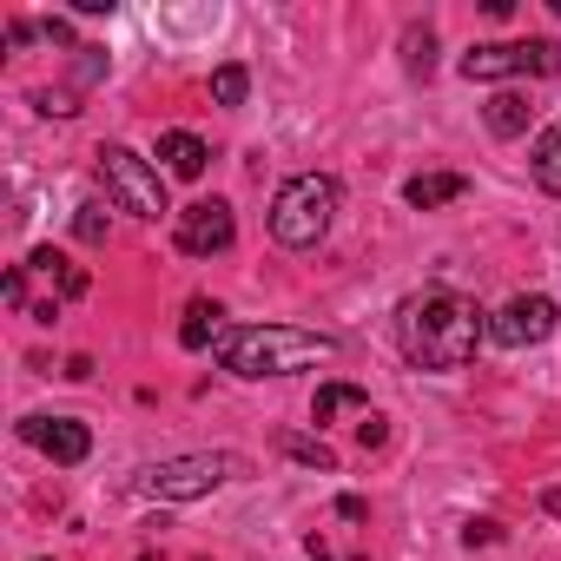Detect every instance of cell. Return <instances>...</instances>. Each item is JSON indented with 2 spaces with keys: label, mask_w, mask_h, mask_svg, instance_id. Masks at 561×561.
<instances>
[{
  "label": "cell",
  "mask_w": 561,
  "mask_h": 561,
  "mask_svg": "<svg viewBox=\"0 0 561 561\" xmlns=\"http://www.w3.org/2000/svg\"><path fill=\"white\" fill-rule=\"evenodd\" d=\"M482 311L456 291H423L397 311V337H403V357L416 370H462L482 344Z\"/></svg>",
  "instance_id": "1"
},
{
  "label": "cell",
  "mask_w": 561,
  "mask_h": 561,
  "mask_svg": "<svg viewBox=\"0 0 561 561\" xmlns=\"http://www.w3.org/2000/svg\"><path fill=\"white\" fill-rule=\"evenodd\" d=\"M337 357V337L324 331H298V324H251V331H231L218 364L231 377H291V370H311Z\"/></svg>",
  "instance_id": "2"
},
{
  "label": "cell",
  "mask_w": 561,
  "mask_h": 561,
  "mask_svg": "<svg viewBox=\"0 0 561 561\" xmlns=\"http://www.w3.org/2000/svg\"><path fill=\"white\" fill-rule=\"evenodd\" d=\"M331 218H337V179L331 172H298V179L277 185V198H271V238L291 244V251L324 244Z\"/></svg>",
  "instance_id": "3"
},
{
  "label": "cell",
  "mask_w": 561,
  "mask_h": 561,
  "mask_svg": "<svg viewBox=\"0 0 561 561\" xmlns=\"http://www.w3.org/2000/svg\"><path fill=\"white\" fill-rule=\"evenodd\" d=\"M244 469H251V462H244V456H231V449L172 456V462H152V469L139 476V495H152V502H198V495H211V489L238 482Z\"/></svg>",
  "instance_id": "4"
},
{
  "label": "cell",
  "mask_w": 561,
  "mask_h": 561,
  "mask_svg": "<svg viewBox=\"0 0 561 561\" xmlns=\"http://www.w3.org/2000/svg\"><path fill=\"white\" fill-rule=\"evenodd\" d=\"M100 179H106L113 205L133 211V218H165V211H172V205H165V179H159V165H146V159L126 152V146H106V152H100Z\"/></svg>",
  "instance_id": "5"
},
{
  "label": "cell",
  "mask_w": 561,
  "mask_h": 561,
  "mask_svg": "<svg viewBox=\"0 0 561 561\" xmlns=\"http://www.w3.org/2000/svg\"><path fill=\"white\" fill-rule=\"evenodd\" d=\"M508 73H561L554 41H482L462 54V80H508Z\"/></svg>",
  "instance_id": "6"
},
{
  "label": "cell",
  "mask_w": 561,
  "mask_h": 561,
  "mask_svg": "<svg viewBox=\"0 0 561 561\" xmlns=\"http://www.w3.org/2000/svg\"><path fill=\"white\" fill-rule=\"evenodd\" d=\"M231 238H238V218L225 198H198L179 211V251L185 257H218V251H231Z\"/></svg>",
  "instance_id": "7"
},
{
  "label": "cell",
  "mask_w": 561,
  "mask_h": 561,
  "mask_svg": "<svg viewBox=\"0 0 561 561\" xmlns=\"http://www.w3.org/2000/svg\"><path fill=\"white\" fill-rule=\"evenodd\" d=\"M548 331H554V305H548V298H535V291H528V298H508V305L489 318V337H495V344H508V351L541 344Z\"/></svg>",
  "instance_id": "8"
},
{
  "label": "cell",
  "mask_w": 561,
  "mask_h": 561,
  "mask_svg": "<svg viewBox=\"0 0 561 561\" xmlns=\"http://www.w3.org/2000/svg\"><path fill=\"white\" fill-rule=\"evenodd\" d=\"M21 436H27L41 456H54V462H87V449H93V430L73 423V416H27Z\"/></svg>",
  "instance_id": "9"
},
{
  "label": "cell",
  "mask_w": 561,
  "mask_h": 561,
  "mask_svg": "<svg viewBox=\"0 0 561 561\" xmlns=\"http://www.w3.org/2000/svg\"><path fill=\"white\" fill-rule=\"evenodd\" d=\"M159 159H165V172H172V179H198L211 152H205V139H198V133H165V139H159Z\"/></svg>",
  "instance_id": "10"
},
{
  "label": "cell",
  "mask_w": 561,
  "mask_h": 561,
  "mask_svg": "<svg viewBox=\"0 0 561 561\" xmlns=\"http://www.w3.org/2000/svg\"><path fill=\"white\" fill-rule=\"evenodd\" d=\"M462 192H469L462 172H423V179L403 185V198H410L416 211H436V205H449V198H462Z\"/></svg>",
  "instance_id": "11"
},
{
  "label": "cell",
  "mask_w": 561,
  "mask_h": 561,
  "mask_svg": "<svg viewBox=\"0 0 561 561\" xmlns=\"http://www.w3.org/2000/svg\"><path fill=\"white\" fill-rule=\"evenodd\" d=\"M311 416H318V423H337V416H370V397H364L357 383H324V390H318V403H311Z\"/></svg>",
  "instance_id": "12"
},
{
  "label": "cell",
  "mask_w": 561,
  "mask_h": 561,
  "mask_svg": "<svg viewBox=\"0 0 561 561\" xmlns=\"http://www.w3.org/2000/svg\"><path fill=\"white\" fill-rule=\"evenodd\" d=\"M528 165H535V185H541L548 198H561V126H541V139H535Z\"/></svg>",
  "instance_id": "13"
},
{
  "label": "cell",
  "mask_w": 561,
  "mask_h": 561,
  "mask_svg": "<svg viewBox=\"0 0 561 561\" xmlns=\"http://www.w3.org/2000/svg\"><path fill=\"white\" fill-rule=\"evenodd\" d=\"M528 113H535V106H528L522 93H495V100H489V133H495V139H515V133H528Z\"/></svg>",
  "instance_id": "14"
},
{
  "label": "cell",
  "mask_w": 561,
  "mask_h": 561,
  "mask_svg": "<svg viewBox=\"0 0 561 561\" xmlns=\"http://www.w3.org/2000/svg\"><path fill=\"white\" fill-rule=\"evenodd\" d=\"M218 318H225V311H218L211 298H198V305L185 311V324H179V344H185V351H205V344H211V331H218Z\"/></svg>",
  "instance_id": "15"
},
{
  "label": "cell",
  "mask_w": 561,
  "mask_h": 561,
  "mask_svg": "<svg viewBox=\"0 0 561 561\" xmlns=\"http://www.w3.org/2000/svg\"><path fill=\"white\" fill-rule=\"evenodd\" d=\"M403 60H410V73L430 80V67H436V41H430V27H410V34H403Z\"/></svg>",
  "instance_id": "16"
},
{
  "label": "cell",
  "mask_w": 561,
  "mask_h": 561,
  "mask_svg": "<svg viewBox=\"0 0 561 561\" xmlns=\"http://www.w3.org/2000/svg\"><path fill=\"white\" fill-rule=\"evenodd\" d=\"M244 87H251V80H244V67H218V73H211V100H218V106H238V100H244Z\"/></svg>",
  "instance_id": "17"
},
{
  "label": "cell",
  "mask_w": 561,
  "mask_h": 561,
  "mask_svg": "<svg viewBox=\"0 0 561 561\" xmlns=\"http://www.w3.org/2000/svg\"><path fill=\"white\" fill-rule=\"evenodd\" d=\"M73 231H80L87 244H106V205H80V218H73Z\"/></svg>",
  "instance_id": "18"
},
{
  "label": "cell",
  "mask_w": 561,
  "mask_h": 561,
  "mask_svg": "<svg viewBox=\"0 0 561 561\" xmlns=\"http://www.w3.org/2000/svg\"><path fill=\"white\" fill-rule=\"evenodd\" d=\"M291 456H298L305 469H337V456H331L324 443H311V436H291Z\"/></svg>",
  "instance_id": "19"
},
{
  "label": "cell",
  "mask_w": 561,
  "mask_h": 561,
  "mask_svg": "<svg viewBox=\"0 0 561 561\" xmlns=\"http://www.w3.org/2000/svg\"><path fill=\"white\" fill-rule=\"evenodd\" d=\"M383 436H390L383 416H364V423H357V443H364V449H383Z\"/></svg>",
  "instance_id": "20"
},
{
  "label": "cell",
  "mask_w": 561,
  "mask_h": 561,
  "mask_svg": "<svg viewBox=\"0 0 561 561\" xmlns=\"http://www.w3.org/2000/svg\"><path fill=\"white\" fill-rule=\"evenodd\" d=\"M60 291H67V298H80V291H87V271H73V264H67V271H60Z\"/></svg>",
  "instance_id": "21"
}]
</instances>
